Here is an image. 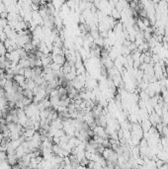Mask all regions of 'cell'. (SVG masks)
<instances>
[{
    "label": "cell",
    "instance_id": "1",
    "mask_svg": "<svg viewBox=\"0 0 168 169\" xmlns=\"http://www.w3.org/2000/svg\"><path fill=\"white\" fill-rule=\"evenodd\" d=\"M52 60L53 63H55V64L59 65V66H62L63 64H64L65 62H66V60H65V56L63 55H52Z\"/></svg>",
    "mask_w": 168,
    "mask_h": 169
},
{
    "label": "cell",
    "instance_id": "2",
    "mask_svg": "<svg viewBox=\"0 0 168 169\" xmlns=\"http://www.w3.org/2000/svg\"><path fill=\"white\" fill-rule=\"evenodd\" d=\"M14 81L16 83H18L19 85H20V87H23L24 84H25V81H26V78L24 75H20V74H17L14 76Z\"/></svg>",
    "mask_w": 168,
    "mask_h": 169
},
{
    "label": "cell",
    "instance_id": "3",
    "mask_svg": "<svg viewBox=\"0 0 168 169\" xmlns=\"http://www.w3.org/2000/svg\"><path fill=\"white\" fill-rule=\"evenodd\" d=\"M18 64L20 65V66H21L22 68L26 69V68H29V67H30V60H29V58H28V57H27V58H21L20 62H19Z\"/></svg>",
    "mask_w": 168,
    "mask_h": 169
},
{
    "label": "cell",
    "instance_id": "4",
    "mask_svg": "<svg viewBox=\"0 0 168 169\" xmlns=\"http://www.w3.org/2000/svg\"><path fill=\"white\" fill-rule=\"evenodd\" d=\"M23 96L25 98H28V99H33L34 98V93L30 89H23V92H22Z\"/></svg>",
    "mask_w": 168,
    "mask_h": 169
},
{
    "label": "cell",
    "instance_id": "5",
    "mask_svg": "<svg viewBox=\"0 0 168 169\" xmlns=\"http://www.w3.org/2000/svg\"><path fill=\"white\" fill-rule=\"evenodd\" d=\"M32 75H33V70H32L31 67L26 68L24 70V76H25L26 79H32Z\"/></svg>",
    "mask_w": 168,
    "mask_h": 169
},
{
    "label": "cell",
    "instance_id": "6",
    "mask_svg": "<svg viewBox=\"0 0 168 169\" xmlns=\"http://www.w3.org/2000/svg\"><path fill=\"white\" fill-rule=\"evenodd\" d=\"M0 169H12V166L6 161H2L0 162Z\"/></svg>",
    "mask_w": 168,
    "mask_h": 169
},
{
    "label": "cell",
    "instance_id": "7",
    "mask_svg": "<svg viewBox=\"0 0 168 169\" xmlns=\"http://www.w3.org/2000/svg\"><path fill=\"white\" fill-rule=\"evenodd\" d=\"M7 160V152L6 151H0V162Z\"/></svg>",
    "mask_w": 168,
    "mask_h": 169
}]
</instances>
